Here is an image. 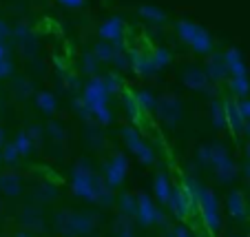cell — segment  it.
<instances>
[{
    "label": "cell",
    "instance_id": "cell-1",
    "mask_svg": "<svg viewBox=\"0 0 250 237\" xmlns=\"http://www.w3.org/2000/svg\"><path fill=\"white\" fill-rule=\"evenodd\" d=\"M106 93H109L106 80H102V78H93L84 91L86 109H89V113H93L102 124L111 122V113H109V109H106Z\"/></svg>",
    "mask_w": 250,
    "mask_h": 237
},
{
    "label": "cell",
    "instance_id": "cell-2",
    "mask_svg": "<svg viewBox=\"0 0 250 237\" xmlns=\"http://www.w3.org/2000/svg\"><path fill=\"white\" fill-rule=\"evenodd\" d=\"M188 186L193 189V197H197L199 209H202L208 228L217 231L219 224H222V219H219V206H217V197H215V193L208 191V189H204V186H199L197 182H190Z\"/></svg>",
    "mask_w": 250,
    "mask_h": 237
},
{
    "label": "cell",
    "instance_id": "cell-3",
    "mask_svg": "<svg viewBox=\"0 0 250 237\" xmlns=\"http://www.w3.org/2000/svg\"><path fill=\"white\" fill-rule=\"evenodd\" d=\"M177 31H180V36L190 44V47H195V51H199V53L210 51L212 40H210L206 29H202L199 24L188 22V20H182V22H177Z\"/></svg>",
    "mask_w": 250,
    "mask_h": 237
},
{
    "label": "cell",
    "instance_id": "cell-4",
    "mask_svg": "<svg viewBox=\"0 0 250 237\" xmlns=\"http://www.w3.org/2000/svg\"><path fill=\"white\" fill-rule=\"evenodd\" d=\"M122 135L126 138L128 149H131V151L135 153L142 162H144V164H153V151L144 142H142V138L137 135V131H133V129L126 127V129H122Z\"/></svg>",
    "mask_w": 250,
    "mask_h": 237
},
{
    "label": "cell",
    "instance_id": "cell-5",
    "mask_svg": "<svg viewBox=\"0 0 250 237\" xmlns=\"http://www.w3.org/2000/svg\"><path fill=\"white\" fill-rule=\"evenodd\" d=\"M124 175H126V157L115 155L113 162L106 164V184H109L111 189H115V186L122 184Z\"/></svg>",
    "mask_w": 250,
    "mask_h": 237
},
{
    "label": "cell",
    "instance_id": "cell-6",
    "mask_svg": "<svg viewBox=\"0 0 250 237\" xmlns=\"http://www.w3.org/2000/svg\"><path fill=\"white\" fill-rule=\"evenodd\" d=\"M135 215L142 226H148V224L157 222V211H155V206H153V202L148 199V195H140V197H137V213Z\"/></svg>",
    "mask_w": 250,
    "mask_h": 237
},
{
    "label": "cell",
    "instance_id": "cell-7",
    "mask_svg": "<svg viewBox=\"0 0 250 237\" xmlns=\"http://www.w3.org/2000/svg\"><path fill=\"white\" fill-rule=\"evenodd\" d=\"M190 193L182 186V189H177L175 191V195L168 199V204H170V209H173V213L177 215V217H186V213H188V209H190Z\"/></svg>",
    "mask_w": 250,
    "mask_h": 237
},
{
    "label": "cell",
    "instance_id": "cell-8",
    "mask_svg": "<svg viewBox=\"0 0 250 237\" xmlns=\"http://www.w3.org/2000/svg\"><path fill=\"white\" fill-rule=\"evenodd\" d=\"M160 118L164 120V122L173 124L175 120L180 118V105H177L173 98H164L160 102Z\"/></svg>",
    "mask_w": 250,
    "mask_h": 237
},
{
    "label": "cell",
    "instance_id": "cell-9",
    "mask_svg": "<svg viewBox=\"0 0 250 237\" xmlns=\"http://www.w3.org/2000/svg\"><path fill=\"white\" fill-rule=\"evenodd\" d=\"M226 66L230 69L232 78H246V65L237 49H230V51L226 53Z\"/></svg>",
    "mask_w": 250,
    "mask_h": 237
},
{
    "label": "cell",
    "instance_id": "cell-10",
    "mask_svg": "<svg viewBox=\"0 0 250 237\" xmlns=\"http://www.w3.org/2000/svg\"><path fill=\"white\" fill-rule=\"evenodd\" d=\"M100 36H102L104 40H120V36H122V20L120 18L106 20V22L100 27Z\"/></svg>",
    "mask_w": 250,
    "mask_h": 237
},
{
    "label": "cell",
    "instance_id": "cell-11",
    "mask_svg": "<svg viewBox=\"0 0 250 237\" xmlns=\"http://www.w3.org/2000/svg\"><path fill=\"white\" fill-rule=\"evenodd\" d=\"M226 120L230 122V127L235 129L237 133L244 129V124H246V120L241 118V113H239V105L237 102H228L226 105Z\"/></svg>",
    "mask_w": 250,
    "mask_h": 237
},
{
    "label": "cell",
    "instance_id": "cell-12",
    "mask_svg": "<svg viewBox=\"0 0 250 237\" xmlns=\"http://www.w3.org/2000/svg\"><path fill=\"white\" fill-rule=\"evenodd\" d=\"M217 175H219V180L222 182H230V180H235V175H237V166H235V162L228 157V160H224V162H219L217 166Z\"/></svg>",
    "mask_w": 250,
    "mask_h": 237
},
{
    "label": "cell",
    "instance_id": "cell-13",
    "mask_svg": "<svg viewBox=\"0 0 250 237\" xmlns=\"http://www.w3.org/2000/svg\"><path fill=\"white\" fill-rule=\"evenodd\" d=\"M228 209H230V215H235L237 219H241L246 215V199L241 197V193H232L228 197Z\"/></svg>",
    "mask_w": 250,
    "mask_h": 237
},
{
    "label": "cell",
    "instance_id": "cell-14",
    "mask_svg": "<svg viewBox=\"0 0 250 237\" xmlns=\"http://www.w3.org/2000/svg\"><path fill=\"white\" fill-rule=\"evenodd\" d=\"M155 195L160 197V202H168L170 195V186H168V177L166 175H157L155 177Z\"/></svg>",
    "mask_w": 250,
    "mask_h": 237
},
{
    "label": "cell",
    "instance_id": "cell-15",
    "mask_svg": "<svg viewBox=\"0 0 250 237\" xmlns=\"http://www.w3.org/2000/svg\"><path fill=\"white\" fill-rule=\"evenodd\" d=\"M140 14L144 16V18H148L151 22H164V20H166V14H164V11H160L157 7H153V5L140 7Z\"/></svg>",
    "mask_w": 250,
    "mask_h": 237
},
{
    "label": "cell",
    "instance_id": "cell-16",
    "mask_svg": "<svg viewBox=\"0 0 250 237\" xmlns=\"http://www.w3.org/2000/svg\"><path fill=\"white\" fill-rule=\"evenodd\" d=\"M184 80H186V85L193 86V89H204V86H206V76H204L202 71H188L184 76Z\"/></svg>",
    "mask_w": 250,
    "mask_h": 237
},
{
    "label": "cell",
    "instance_id": "cell-17",
    "mask_svg": "<svg viewBox=\"0 0 250 237\" xmlns=\"http://www.w3.org/2000/svg\"><path fill=\"white\" fill-rule=\"evenodd\" d=\"M38 105H40V109H42V111L51 113V111L56 109V98H53L51 93H47V91H44V93L38 95Z\"/></svg>",
    "mask_w": 250,
    "mask_h": 237
},
{
    "label": "cell",
    "instance_id": "cell-18",
    "mask_svg": "<svg viewBox=\"0 0 250 237\" xmlns=\"http://www.w3.org/2000/svg\"><path fill=\"white\" fill-rule=\"evenodd\" d=\"M230 86H232V91H235L237 95H248V91H250L248 78H232Z\"/></svg>",
    "mask_w": 250,
    "mask_h": 237
},
{
    "label": "cell",
    "instance_id": "cell-19",
    "mask_svg": "<svg viewBox=\"0 0 250 237\" xmlns=\"http://www.w3.org/2000/svg\"><path fill=\"white\" fill-rule=\"evenodd\" d=\"M120 206H122L124 215H135L137 213V202L131 197V195H122V197H120Z\"/></svg>",
    "mask_w": 250,
    "mask_h": 237
},
{
    "label": "cell",
    "instance_id": "cell-20",
    "mask_svg": "<svg viewBox=\"0 0 250 237\" xmlns=\"http://www.w3.org/2000/svg\"><path fill=\"white\" fill-rule=\"evenodd\" d=\"M212 118H215L217 127H224V122H226V109H222L219 102H212Z\"/></svg>",
    "mask_w": 250,
    "mask_h": 237
},
{
    "label": "cell",
    "instance_id": "cell-21",
    "mask_svg": "<svg viewBox=\"0 0 250 237\" xmlns=\"http://www.w3.org/2000/svg\"><path fill=\"white\" fill-rule=\"evenodd\" d=\"M137 102L142 105V109H153V107H155V98H153L148 91H142V93L137 95Z\"/></svg>",
    "mask_w": 250,
    "mask_h": 237
},
{
    "label": "cell",
    "instance_id": "cell-22",
    "mask_svg": "<svg viewBox=\"0 0 250 237\" xmlns=\"http://www.w3.org/2000/svg\"><path fill=\"white\" fill-rule=\"evenodd\" d=\"M95 53H98V58H102V60H113V56H115L113 49H111L109 44H104V43H100V44H98Z\"/></svg>",
    "mask_w": 250,
    "mask_h": 237
},
{
    "label": "cell",
    "instance_id": "cell-23",
    "mask_svg": "<svg viewBox=\"0 0 250 237\" xmlns=\"http://www.w3.org/2000/svg\"><path fill=\"white\" fill-rule=\"evenodd\" d=\"M151 60H153V66H164V65H168L170 56H168V51H164V49H160V51H157L155 56L151 58Z\"/></svg>",
    "mask_w": 250,
    "mask_h": 237
},
{
    "label": "cell",
    "instance_id": "cell-24",
    "mask_svg": "<svg viewBox=\"0 0 250 237\" xmlns=\"http://www.w3.org/2000/svg\"><path fill=\"white\" fill-rule=\"evenodd\" d=\"M16 149H18L20 153H29L31 151V140L27 138V135H18V140H16Z\"/></svg>",
    "mask_w": 250,
    "mask_h": 237
},
{
    "label": "cell",
    "instance_id": "cell-25",
    "mask_svg": "<svg viewBox=\"0 0 250 237\" xmlns=\"http://www.w3.org/2000/svg\"><path fill=\"white\" fill-rule=\"evenodd\" d=\"M239 105V113H241V118L248 122L250 120V100H241V102H237Z\"/></svg>",
    "mask_w": 250,
    "mask_h": 237
},
{
    "label": "cell",
    "instance_id": "cell-26",
    "mask_svg": "<svg viewBox=\"0 0 250 237\" xmlns=\"http://www.w3.org/2000/svg\"><path fill=\"white\" fill-rule=\"evenodd\" d=\"M199 160H202L204 164L212 162V147H202L199 149Z\"/></svg>",
    "mask_w": 250,
    "mask_h": 237
},
{
    "label": "cell",
    "instance_id": "cell-27",
    "mask_svg": "<svg viewBox=\"0 0 250 237\" xmlns=\"http://www.w3.org/2000/svg\"><path fill=\"white\" fill-rule=\"evenodd\" d=\"M224 71H226V69H224L222 65H212V62H210V76L212 78H222Z\"/></svg>",
    "mask_w": 250,
    "mask_h": 237
},
{
    "label": "cell",
    "instance_id": "cell-28",
    "mask_svg": "<svg viewBox=\"0 0 250 237\" xmlns=\"http://www.w3.org/2000/svg\"><path fill=\"white\" fill-rule=\"evenodd\" d=\"M64 7H73V9H78V7H82V0H60Z\"/></svg>",
    "mask_w": 250,
    "mask_h": 237
},
{
    "label": "cell",
    "instance_id": "cell-29",
    "mask_svg": "<svg viewBox=\"0 0 250 237\" xmlns=\"http://www.w3.org/2000/svg\"><path fill=\"white\" fill-rule=\"evenodd\" d=\"M173 237H190V235H188V231H186L184 226H177L173 231Z\"/></svg>",
    "mask_w": 250,
    "mask_h": 237
},
{
    "label": "cell",
    "instance_id": "cell-30",
    "mask_svg": "<svg viewBox=\"0 0 250 237\" xmlns=\"http://www.w3.org/2000/svg\"><path fill=\"white\" fill-rule=\"evenodd\" d=\"M49 133H51V135H56V138H62V135H64V133H62V129L58 127V124H51V127H49Z\"/></svg>",
    "mask_w": 250,
    "mask_h": 237
},
{
    "label": "cell",
    "instance_id": "cell-31",
    "mask_svg": "<svg viewBox=\"0 0 250 237\" xmlns=\"http://www.w3.org/2000/svg\"><path fill=\"white\" fill-rule=\"evenodd\" d=\"M244 133H246V135H250V122L244 124Z\"/></svg>",
    "mask_w": 250,
    "mask_h": 237
},
{
    "label": "cell",
    "instance_id": "cell-32",
    "mask_svg": "<svg viewBox=\"0 0 250 237\" xmlns=\"http://www.w3.org/2000/svg\"><path fill=\"white\" fill-rule=\"evenodd\" d=\"M246 157H248V162H250V142H248V147H246Z\"/></svg>",
    "mask_w": 250,
    "mask_h": 237
},
{
    "label": "cell",
    "instance_id": "cell-33",
    "mask_svg": "<svg viewBox=\"0 0 250 237\" xmlns=\"http://www.w3.org/2000/svg\"><path fill=\"white\" fill-rule=\"evenodd\" d=\"M2 33H5V27H2V24H0V36H2Z\"/></svg>",
    "mask_w": 250,
    "mask_h": 237
},
{
    "label": "cell",
    "instance_id": "cell-34",
    "mask_svg": "<svg viewBox=\"0 0 250 237\" xmlns=\"http://www.w3.org/2000/svg\"><path fill=\"white\" fill-rule=\"evenodd\" d=\"M168 237H173V235H168Z\"/></svg>",
    "mask_w": 250,
    "mask_h": 237
}]
</instances>
